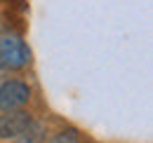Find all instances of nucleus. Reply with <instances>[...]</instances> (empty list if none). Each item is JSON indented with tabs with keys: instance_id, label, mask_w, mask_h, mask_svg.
Listing matches in <instances>:
<instances>
[{
	"instance_id": "f257e3e1",
	"label": "nucleus",
	"mask_w": 153,
	"mask_h": 143,
	"mask_svg": "<svg viewBox=\"0 0 153 143\" xmlns=\"http://www.w3.org/2000/svg\"><path fill=\"white\" fill-rule=\"evenodd\" d=\"M31 61V52L24 45V40L7 35L0 40V68L5 71H19Z\"/></svg>"
},
{
	"instance_id": "f03ea898",
	"label": "nucleus",
	"mask_w": 153,
	"mask_h": 143,
	"mask_svg": "<svg viewBox=\"0 0 153 143\" xmlns=\"http://www.w3.org/2000/svg\"><path fill=\"white\" fill-rule=\"evenodd\" d=\"M28 99H31V89L21 80H7L0 85V110L2 113L24 108L28 103Z\"/></svg>"
},
{
	"instance_id": "7ed1b4c3",
	"label": "nucleus",
	"mask_w": 153,
	"mask_h": 143,
	"mask_svg": "<svg viewBox=\"0 0 153 143\" xmlns=\"http://www.w3.org/2000/svg\"><path fill=\"white\" fill-rule=\"evenodd\" d=\"M33 122L31 113L26 110H7L5 115H0V139H17L26 127Z\"/></svg>"
},
{
	"instance_id": "20e7f679",
	"label": "nucleus",
	"mask_w": 153,
	"mask_h": 143,
	"mask_svg": "<svg viewBox=\"0 0 153 143\" xmlns=\"http://www.w3.org/2000/svg\"><path fill=\"white\" fill-rule=\"evenodd\" d=\"M42 139H45V127L40 125V122H31L17 136V143H40Z\"/></svg>"
},
{
	"instance_id": "39448f33",
	"label": "nucleus",
	"mask_w": 153,
	"mask_h": 143,
	"mask_svg": "<svg viewBox=\"0 0 153 143\" xmlns=\"http://www.w3.org/2000/svg\"><path fill=\"white\" fill-rule=\"evenodd\" d=\"M50 143H78V131L76 129H64V131H59Z\"/></svg>"
}]
</instances>
